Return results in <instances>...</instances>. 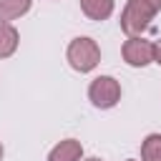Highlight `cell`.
<instances>
[{"instance_id": "obj_1", "label": "cell", "mask_w": 161, "mask_h": 161, "mask_svg": "<svg viewBox=\"0 0 161 161\" xmlns=\"http://www.w3.org/2000/svg\"><path fill=\"white\" fill-rule=\"evenodd\" d=\"M161 0H128L121 13V30L131 35H143L151 28V20L158 15Z\"/></svg>"}, {"instance_id": "obj_2", "label": "cell", "mask_w": 161, "mask_h": 161, "mask_svg": "<svg viewBox=\"0 0 161 161\" xmlns=\"http://www.w3.org/2000/svg\"><path fill=\"white\" fill-rule=\"evenodd\" d=\"M65 58L70 63L73 70L78 73H91L98 63H101V48L93 38H73L68 43V50H65Z\"/></svg>"}, {"instance_id": "obj_3", "label": "cell", "mask_w": 161, "mask_h": 161, "mask_svg": "<svg viewBox=\"0 0 161 161\" xmlns=\"http://www.w3.org/2000/svg\"><path fill=\"white\" fill-rule=\"evenodd\" d=\"M88 98L96 108H113L121 101V83L113 75H98L88 86Z\"/></svg>"}, {"instance_id": "obj_4", "label": "cell", "mask_w": 161, "mask_h": 161, "mask_svg": "<svg viewBox=\"0 0 161 161\" xmlns=\"http://www.w3.org/2000/svg\"><path fill=\"white\" fill-rule=\"evenodd\" d=\"M121 55H123V60L131 68H143V65L153 63V58H156V43L146 40L143 35H131L123 43Z\"/></svg>"}, {"instance_id": "obj_5", "label": "cell", "mask_w": 161, "mask_h": 161, "mask_svg": "<svg viewBox=\"0 0 161 161\" xmlns=\"http://www.w3.org/2000/svg\"><path fill=\"white\" fill-rule=\"evenodd\" d=\"M80 156H83L80 141L65 138V141H60V143L48 153V161H80Z\"/></svg>"}, {"instance_id": "obj_6", "label": "cell", "mask_w": 161, "mask_h": 161, "mask_svg": "<svg viewBox=\"0 0 161 161\" xmlns=\"http://www.w3.org/2000/svg\"><path fill=\"white\" fill-rule=\"evenodd\" d=\"M18 43H20V35H18L15 25L8 20H0V60L10 58L18 50Z\"/></svg>"}, {"instance_id": "obj_7", "label": "cell", "mask_w": 161, "mask_h": 161, "mask_svg": "<svg viewBox=\"0 0 161 161\" xmlns=\"http://www.w3.org/2000/svg\"><path fill=\"white\" fill-rule=\"evenodd\" d=\"M113 0H80V10L88 20H106L113 13Z\"/></svg>"}, {"instance_id": "obj_8", "label": "cell", "mask_w": 161, "mask_h": 161, "mask_svg": "<svg viewBox=\"0 0 161 161\" xmlns=\"http://www.w3.org/2000/svg\"><path fill=\"white\" fill-rule=\"evenodd\" d=\"M33 0H0V20H18L30 10Z\"/></svg>"}, {"instance_id": "obj_9", "label": "cell", "mask_w": 161, "mask_h": 161, "mask_svg": "<svg viewBox=\"0 0 161 161\" xmlns=\"http://www.w3.org/2000/svg\"><path fill=\"white\" fill-rule=\"evenodd\" d=\"M141 161H161V133H148L143 138Z\"/></svg>"}, {"instance_id": "obj_10", "label": "cell", "mask_w": 161, "mask_h": 161, "mask_svg": "<svg viewBox=\"0 0 161 161\" xmlns=\"http://www.w3.org/2000/svg\"><path fill=\"white\" fill-rule=\"evenodd\" d=\"M153 63H158V65H161V40L156 43V58H153Z\"/></svg>"}, {"instance_id": "obj_11", "label": "cell", "mask_w": 161, "mask_h": 161, "mask_svg": "<svg viewBox=\"0 0 161 161\" xmlns=\"http://www.w3.org/2000/svg\"><path fill=\"white\" fill-rule=\"evenodd\" d=\"M83 161H101L98 156H91V158H83Z\"/></svg>"}, {"instance_id": "obj_12", "label": "cell", "mask_w": 161, "mask_h": 161, "mask_svg": "<svg viewBox=\"0 0 161 161\" xmlns=\"http://www.w3.org/2000/svg\"><path fill=\"white\" fill-rule=\"evenodd\" d=\"M3 153H5V151H3V143H0V161H3Z\"/></svg>"}, {"instance_id": "obj_13", "label": "cell", "mask_w": 161, "mask_h": 161, "mask_svg": "<svg viewBox=\"0 0 161 161\" xmlns=\"http://www.w3.org/2000/svg\"><path fill=\"white\" fill-rule=\"evenodd\" d=\"M128 161H133V158H128Z\"/></svg>"}]
</instances>
